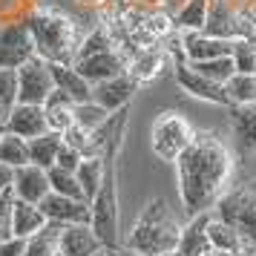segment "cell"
Wrapping results in <instances>:
<instances>
[{
    "mask_svg": "<svg viewBox=\"0 0 256 256\" xmlns=\"http://www.w3.org/2000/svg\"><path fill=\"white\" fill-rule=\"evenodd\" d=\"M182 44H184L187 64H196V60H213V58H228V55H233V44L236 40L213 38L208 32H184L182 35Z\"/></svg>",
    "mask_w": 256,
    "mask_h": 256,
    "instance_id": "14",
    "label": "cell"
},
{
    "mask_svg": "<svg viewBox=\"0 0 256 256\" xmlns=\"http://www.w3.org/2000/svg\"><path fill=\"white\" fill-rule=\"evenodd\" d=\"M104 250L92 224H64L58 239V256H95Z\"/></svg>",
    "mask_w": 256,
    "mask_h": 256,
    "instance_id": "13",
    "label": "cell"
},
{
    "mask_svg": "<svg viewBox=\"0 0 256 256\" xmlns=\"http://www.w3.org/2000/svg\"><path fill=\"white\" fill-rule=\"evenodd\" d=\"M233 130L244 152H256V104L233 106Z\"/></svg>",
    "mask_w": 256,
    "mask_h": 256,
    "instance_id": "26",
    "label": "cell"
},
{
    "mask_svg": "<svg viewBox=\"0 0 256 256\" xmlns=\"http://www.w3.org/2000/svg\"><path fill=\"white\" fill-rule=\"evenodd\" d=\"M182 224L164 198H150L127 233V248L147 256H162L178 248Z\"/></svg>",
    "mask_w": 256,
    "mask_h": 256,
    "instance_id": "3",
    "label": "cell"
},
{
    "mask_svg": "<svg viewBox=\"0 0 256 256\" xmlns=\"http://www.w3.org/2000/svg\"><path fill=\"white\" fill-rule=\"evenodd\" d=\"M162 256H182V254H178V248H176V250H170V254H162Z\"/></svg>",
    "mask_w": 256,
    "mask_h": 256,
    "instance_id": "45",
    "label": "cell"
},
{
    "mask_svg": "<svg viewBox=\"0 0 256 256\" xmlns=\"http://www.w3.org/2000/svg\"><path fill=\"white\" fill-rule=\"evenodd\" d=\"M216 216L222 222H228L230 228H236L250 248H256V187L254 184L230 187L216 202Z\"/></svg>",
    "mask_w": 256,
    "mask_h": 256,
    "instance_id": "6",
    "label": "cell"
},
{
    "mask_svg": "<svg viewBox=\"0 0 256 256\" xmlns=\"http://www.w3.org/2000/svg\"><path fill=\"white\" fill-rule=\"evenodd\" d=\"M81 162H84L81 150H75L72 144H66V141H64V147H60V152H58V162H55V167H64V170L75 173V170L81 167Z\"/></svg>",
    "mask_w": 256,
    "mask_h": 256,
    "instance_id": "37",
    "label": "cell"
},
{
    "mask_svg": "<svg viewBox=\"0 0 256 256\" xmlns=\"http://www.w3.org/2000/svg\"><path fill=\"white\" fill-rule=\"evenodd\" d=\"M6 118H9V106L3 104V98H0V130H6Z\"/></svg>",
    "mask_w": 256,
    "mask_h": 256,
    "instance_id": "41",
    "label": "cell"
},
{
    "mask_svg": "<svg viewBox=\"0 0 256 256\" xmlns=\"http://www.w3.org/2000/svg\"><path fill=\"white\" fill-rule=\"evenodd\" d=\"M14 202H18V196H14V187H9V190H3L0 193V242L3 239H12V216H14Z\"/></svg>",
    "mask_w": 256,
    "mask_h": 256,
    "instance_id": "35",
    "label": "cell"
},
{
    "mask_svg": "<svg viewBox=\"0 0 256 256\" xmlns=\"http://www.w3.org/2000/svg\"><path fill=\"white\" fill-rule=\"evenodd\" d=\"M193 136H196V127H193L182 112L164 110V112H158L156 121H152V132H150L152 152L158 156V162L176 164L178 156L190 147Z\"/></svg>",
    "mask_w": 256,
    "mask_h": 256,
    "instance_id": "5",
    "label": "cell"
},
{
    "mask_svg": "<svg viewBox=\"0 0 256 256\" xmlns=\"http://www.w3.org/2000/svg\"><path fill=\"white\" fill-rule=\"evenodd\" d=\"M110 49H118L116 38H112V32L106 26H98V29H92L90 35L84 38L81 49H78V58H90V55H98V52H110Z\"/></svg>",
    "mask_w": 256,
    "mask_h": 256,
    "instance_id": "33",
    "label": "cell"
},
{
    "mask_svg": "<svg viewBox=\"0 0 256 256\" xmlns=\"http://www.w3.org/2000/svg\"><path fill=\"white\" fill-rule=\"evenodd\" d=\"M26 26L32 32L35 52L40 58H46L49 64H75L86 35H81V26L70 14H64L55 6H38L26 18Z\"/></svg>",
    "mask_w": 256,
    "mask_h": 256,
    "instance_id": "2",
    "label": "cell"
},
{
    "mask_svg": "<svg viewBox=\"0 0 256 256\" xmlns=\"http://www.w3.org/2000/svg\"><path fill=\"white\" fill-rule=\"evenodd\" d=\"M32 55L38 52L26 20H12L0 26V70H18Z\"/></svg>",
    "mask_w": 256,
    "mask_h": 256,
    "instance_id": "8",
    "label": "cell"
},
{
    "mask_svg": "<svg viewBox=\"0 0 256 256\" xmlns=\"http://www.w3.org/2000/svg\"><path fill=\"white\" fill-rule=\"evenodd\" d=\"M224 92L233 101V106H250L256 104V75L236 72L230 81L224 84Z\"/></svg>",
    "mask_w": 256,
    "mask_h": 256,
    "instance_id": "29",
    "label": "cell"
},
{
    "mask_svg": "<svg viewBox=\"0 0 256 256\" xmlns=\"http://www.w3.org/2000/svg\"><path fill=\"white\" fill-rule=\"evenodd\" d=\"M250 20H254V26H256V0H254V6H250Z\"/></svg>",
    "mask_w": 256,
    "mask_h": 256,
    "instance_id": "44",
    "label": "cell"
},
{
    "mask_svg": "<svg viewBox=\"0 0 256 256\" xmlns=\"http://www.w3.org/2000/svg\"><path fill=\"white\" fill-rule=\"evenodd\" d=\"M6 132H14L20 138L32 141L38 136L49 132L46 124V112H44V104H18L9 110V118H6Z\"/></svg>",
    "mask_w": 256,
    "mask_h": 256,
    "instance_id": "12",
    "label": "cell"
},
{
    "mask_svg": "<svg viewBox=\"0 0 256 256\" xmlns=\"http://www.w3.org/2000/svg\"><path fill=\"white\" fill-rule=\"evenodd\" d=\"M55 92L52 64L40 55H32L24 66H18V101L20 104H44Z\"/></svg>",
    "mask_w": 256,
    "mask_h": 256,
    "instance_id": "7",
    "label": "cell"
},
{
    "mask_svg": "<svg viewBox=\"0 0 256 256\" xmlns=\"http://www.w3.org/2000/svg\"><path fill=\"white\" fill-rule=\"evenodd\" d=\"M233 150L224 144L219 132L213 130H196L178 162H176V178H178V196L184 204L187 216H196L204 210L216 208L233 178Z\"/></svg>",
    "mask_w": 256,
    "mask_h": 256,
    "instance_id": "1",
    "label": "cell"
},
{
    "mask_svg": "<svg viewBox=\"0 0 256 256\" xmlns=\"http://www.w3.org/2000/svg\"><path fill=\"white\" fill-rule=\"evenodd\" d=\"M14 196L24 198V202H32V204H40L44 198L52 193L49 187V173L38 164H24L14 170Z\"/></svg>",
    "mask_w": 256,
    "mask_h": 256,
    "instance_id": "16",
    "label": "cell"
},
{
    "mask_svg": "<svg viewBox=\"0 0 256 256\" xmlns=\"http://www.w3.org/2000/svg\"><path fill=\"white\" fill-rule=\"evenodd\" d=\"M204 256H219V254H216V250H210V254H204Z\"/></svg>",
    "mask_w": 256,
    "mask_h": 256,
    "instance_id": "47",
    "label": "cell"
},
{
    "mask_svg": "<svg viewBox=\"0 0 256 256\" xmlns=\"http://www.w3.org/2000/svg\"><path fill=\"white\" fill-rule=\"evenodd\" d=\"M110 256H147V254H138V250H132V248H106Z\"/></svg>",
    "mask_w": 256,
    "mask_h": 256,
    "instance_id": "40",
    "label": "cell"
},
{
    "mask_svg": "<svg viewBox=\"0 0 256 256\" xmlns=\"http://www.w3.org/2000/svg\"><path fill=\"white\" fill-rule=\"evenodd\" d=\"M40 210H44L46 222H55V224H90L92 222V204L84 202V198L49 193L40 202Z\"/></svg>",
    "mask_w": 256,
    "mask_h": 256,
    "instance_id": "11",
    "label": "cell"
},
{
    "mask_svg": "<svg viewBox=\"0 0 256 256\" xmlns=\"http://www.w3.org/2000/svg\"><path fill=\"white\" fill-rule=\"evenodd\" d=\"M49 187H52V193H58V196H70V198H84V187L78 182V176L70 173V170H64V167H49Z\"/></svg>",
    "mask_w": 256,
    "mask_h": 256,
    "instance_id": "30",
    "label": "cell"
},
{
    "mask_svg": "<svg viewBox=\"0 0 256 256\" xmlns=\"http://www.w3.org/2000/svg\"><path fill=\"white\" fill-rule=\"evenodd\" d=\"M210 210L190 216V224L182 228V239H178V254L182 256H204L210 254V236H208V224H210Z\"/></svg>",
    "mask_w": 256,
    "mask_h": 256,
    "instance_id": "18",
    "label": "cell"
},
{
    "mask_svg": "<svg viewBox=\"0 0 256 256\" xmlns=\"http://www.w3.org/2000/svg\"><path fill=\"white\" fill-rule=\"evenodd\" d=\"M208 12H210V0H184L173 18V26L182 29V32H202L204 24H208Z\"/></svg>",
    "mask_w": 256,
    "mask_h": 256,
    "instance_id": "24",
    "label": "cell"
},
{
    "mask_svg": "<svg viewBox=\"0 0 256 256\" xmlns=\"http://www.w3.org/2000/svg\"><path fill=\"white\" fill-rule=\"evenodd\" d=\"M0 136H3V130H0Z\"/></svg>",
    "mask_w": 256,
    "mask_h": 256,
    "instance_id": "48",
    "label": "cell"
},
{
    "mask_svg": "<svg viewBox=\"0 0 256 256\" xmlns=\"http://www.w3.org/2000/svg\"><path fill=\"white\" fill-rule=\"evenodd\" d=\"M190 66L196 72H202L204 78H210V81L222 84V86L236 75V64H233L230 55H228V58H213V60H196V64H190Z\"/></svg>",
    "mask_w": 256,
    "mask_h": 256,
    "instance_id": "31",
    "label": "cell"
},
{
    "mask_svg": "<svg viewBox=\"0 0 256 256\" xmlns=\"http://www.w3.org/2000/svg\"><path fill=\"white\" fill-rule=\"evenodd\" d=\"M60 228H64V224L46 222L35 236H29V239H26V254L24 256H58Z\"/></svg>",
    "mask_w": 256,
    "mask_h": 256,
    "instance_id": "27",
    "label": "cell"
},
{
    "mask_svg": "<svg viewBox=\"0 0 256 256\" xmlns=\"http://www.w3.org/2000/svg\"><path fill=\"white\" fill-rule=\"evenodd\" d=\"M254 187H256V182H254Z\"/></svg>",
    "mask_w": 256,
    "mask_h": 256,
    "instance_id": "49",
    "label": "cell"
},
{
    "mask_svg": "<svg viewBox=\"0 0 256 256\" xmlns=\"http://www.w3.org/2000/svg\"><path fill=\"white\" fill-rule=\"evenodd\" d=\"M52 78H55V90L66 92L75 104L92 101V84L86 81L72 64H52Z\"/></svg>",
    "mask_w": 256,
    "mask_h": 256,
    "instance_id": "19",
    "label": "cell"
},
{
    "mask_svg": "<svg viewBox=\"0 0 256 256\" xmlns=\"http://www.w3.org/2000/svg\"><path fill=\"white\" fill-rule=\"evenodd\" d=\"M167 60H170L167 46H144L130 58L127 75L136 84H150L162 75V70L167 66Z\"/></svg>",
    "mask_w": 256,
    "mask_h": 256,
    "instance_id": "17",
    "label": "cell"
},
{
    "mask_svg": "<svg viewBox=\"0 0 256 256\" xmlns=\"http://www.w3.org/2000/svg\"><path fill=\"white\" fill-rule=\"evenodd\" d=\"M0 98L9 110L18 104V70H0Z\"/></svg>",
    "mask_w": 256,
    "mask_h": 256,
    "instance_id": "36",
    "label": "cell"
},
{
    "mask_svg": "<svg viewBox=\"0 0 256 256\" xmlns=\"http://www.w3.org/2000/svg\"><path fill=\"white\" fill-rule=\"evenodd\" d=\"M44 112H46V124L52 132L64 136L70 127H75V101L66 92H60V90H55L44 101Z\"/></svg>",
    "mask_w": 256,
    "mask_h": 256,
    "instance_id": "20",
    "label": "cell"
},
{
    "mask_svg": "<svg viewBox=\"0 0 256 256\" xmlns=\"http://www.w3.org/2000/svg\"><path fill=\"white\" fill-rule=\"evenodd\" d=\"M230 58L236 64V72L256 75V40H236Z\"/></svg>",
    "mask_w": 256,
    "mask_h": 256,
    "instance_id": "34",
    "label": "cell"
},
{
    "mask_svg": "<svg viewBox=\"0 0 256 256\" xmlns=\"http://www.w3.org/2000/svg\"><path fill=\"white\" fill-rule=\"evenodd\" d=\"M0 162L9 164V167H24V164H32V152H29V141L14 136V132H6L0 136Z\"/></svg>",
    "mask_w": 256,
    "mask_h": 256,
    "instance_id": "28",
    "label": "cell"
},
{
    "mask_svg": "<svg viewBox=\"0 0 256 256\" xmlns=\"http://www.w3.org/2000/svg\"><path fill=\"white\" fill-rule=\"evenodd\" d=\"M136 90H138V84L124 72V75H116V78H110L104 84H95L92 101H98L106 112H121L130 104V98L136 95Z\"/></svg>",
    "mask_w": 256,
    "mask_h": 256,
    "instance_id": "15",
    "label": "cell"
},
{
    "mask_svg": "<svg viewBox=\"0 0 256 256\" xmlns=\"http://www.w3.org/2000/svg\"><path fill=\"white\" fill-rule=\"evenodd\" d=\"M44 224H46V216H44L40 204H32V202H24V198L14 202V216H12V233L14 236L29 239V236H35Z\"/></svg>",
    "mask_w": 256,
    "mask_h": 256,
    "instance_id": "22",
    "label": "cell"
},
{
    "mask_svg": "<svg viewBox=\"0 0 256 256\" xmlns=\"http://www.w3.org/2000/svg\"><path fill=\"white\" fill-rule=\"evenodd\" d=\"M219 256H256V248H248L242 254H219Z\"/></svg>",
    "mask_w": 256,
    "mask_h": 256,
    "instance_id": "42",
    "label": "cell"
},
{
    "mask_svg": "<svg viewBox=\"0 0 256 256\" xmlns=\"http://www.w3.org/2000/svg\"><path fill=\"white\" fill-rule=\"evenodd\" d=\"M60 147H64V136H60V132H52V130H49V132H44V136H38V138H32V141H29L32 164L44 167V170L55 167Z\"/></svg>",
    "mask_w": 256,
    "mask_h": 256,
    "instance_id": "23",
    "label": "cell"
},
{
    "mask_svg": "<svg viewBox=\"0 0 256 256\" xmlns=\"http://www.w3.org/2000/svg\"><path fill=\"white\" fill-rule=\"evenodd\" d=\"M127 112L121 110L118 112V124L116 132H112V158H106V176L101 182V190L95 193V198L90 202L92 204V230L95 236L101 239L104 248H118V147H121V136H124V121H127Z\"/></svg>",
    "mask_w": 256,
    "mask_h": 256,
    "instance_id": "4",
    "label": "cell"
},
{
    "mask_svg": "<svg viewBox=\"0 0 256 256\" xmlns=\"http://www.w3.org/2000/svg\"><path fill=\"white\" fill-rule=\"evenodd\" d=\"M173 75H176V84H178L187 95H193V98H198V101H208V104L230 106V110H233V101L228 98L224 86H222V84H216V81H210V78H204V75H202V72H196L190 64H184V60H176Z\"/></svg>",
    "mask_w": 256,
    "mask_h": 256,
    "instance_id": "9",
    "label": "cell"
},
{
    "mask_svg": "<svg viewBox=\"0 0 256 256\" xmlns=\"http://www.w3.org/2000/svg\"><path fill=\"white\" fill-rule=\"evenodd\" d=\"M12 184H14V167H9V164L0 162V193L9 190Z\"/></svg>",
    "mask_w": 256,
    "mask_h": 256,
    "instance_id": "39",
    "label": "cell"
},
{
    "mask_svg": "<svg viewBox=\"0 0 256 256\" xmlns=\"http://www.w3.org/2000/svg\"><path fill=\"white\" fill-rule=\"evenodd\" d=\"M24 254H26V239H20V236L0 242V256H24Z\"/></svg>",
    "mask_w": 256,
    "mask_h": 256,
    "instance_id": "38",
    "label": "cell"
},
{
    "mask_svg": "<svg viewBox=\"0 0 256 256\" xmlns=\"http://www.w3.org/2000/svg\"><path fill=\"white\" fill-rule=\"evenodd\" d=\"M112 118V112H106L98 101H84V104H75V124L84 130L95 132L98 127H104L106 121Z\"/></svg>",
    "mask_w": 256,
    "mask_h": 256,
    "instance_id": "32",
    "label": "cell"
},
{
    "mask_svg": "<svg viewBox=\"0 0 256 256\" xmlns=\"http://www.w3.org/2000/svg\"><path fill=\"white\" fill-rule=\"evenodd\" d=\"M208 236H210V248L216 250V254H242L248 250L250 244L242 239V233L230 228L228 222H222L219 216H213L208 224Z\"/></svg>",
    "mask_w": 256,
    "mask_h": 256,
    "instance_id": "21",
    "label": "cell"
},
{
    "mask_svg": "<svg viewBox=\"0 0 256 256\" xmlns=\"http://www.w3.org/2000/svg\"><path fill=\"white\" fill-rule=\"evenodd\" d=\"M95 256H110V250H106V248H104V250H101V254H95Z\"/></svg>",
    "mask_w": 256,
    "mask_h": 256,
    "instance_id": "46",
    "label": "cell"
},
{
    "mask_svg": "<svg viewBox=\"0 0 256 256\" xmlns=\"http://www.w3.org/2000/svg\"><path fill=\"white\" fill-rule=\"evenodd\" d=\"M72 66L95 86V84H104V81H110V78H116V75H124L127 66H130V58L121 49H110V52L90 55V58H78Z\"/></svg>",
    "mask_w": 256,
    "mask_h": 256,
    "instance_id": "10",
    "label": "cell"
},
{
    "mask_svg": "<svg viewBox=\"0 0 256 256\" xmlns=\"http://www.w3.org/2000/svg\"><path fill=\"white\" fill-rule=\"evenodd\" d=\"M75 176H78V182H81V187H84L86 202H92L95 193L101 190L104 176H106V158L104 156H90V158H84L81 167L75 170Z\"/></svg>",
    "mask_w": 256,
    "mask_h": 256,
    "instance_id": "25",
    "label": "cell"
},
{
    "mask_svg": "<svg viewBox=\"0 0 256 256\" xmlns=\"http://www.w3.org/2000/svg\"><path fill=\"white\" fill-rule=\"evenodd\" d=\"M78 3H84V6H101V3H106V0H78Z\"/></svg>",
    "mask_w": 256,
    "mask_h": 256,
    "instance_id": "43",
    "label": "cell"
}]
</instances>
